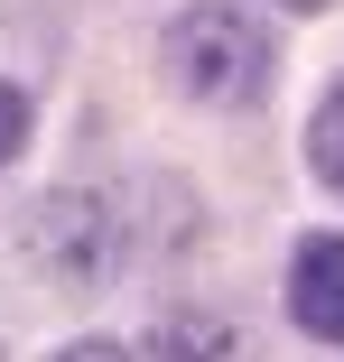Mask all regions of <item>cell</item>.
Masks as SVG:
<instances>
[{"mask_svg":"<svg viewBox=\"0 0 344 362\" xmlns=\"http://www.w3.org/2000/svg\"><path fill=\"white\" fill-rule=\"evenodd\" d=\"M159 56H168V84L186 103H205V112H242L280 75V47H270V28L242 0H195V10H177Z\"/></svg>","mask_w":344,"mask_h":362,"instance_id":"6da1fadb","label":"cell"},{"mask_svg":"<svg viewBox=\"0 0 344 362\" xmlns=\"http://www.w3.org/2000/svg\"><path fill=\"white\" fill-rule=\"evenodd\" d=\"M149 362H260V353H251V334H242L233 316H214V307H168V316L149 325Z\"/></svg>","mask_w":344,"mask_h":362,"instance_id":"277c9868","label":"cell"},{"mask_svg":"<svg viewBox=\"0 0 344 362\" xmlns=\"http://www.w3.org/2000/svg\"><path fill=\"white\" fill-rule=\"evenodd\" d=\"M47 362H130V353H121L112 334H75V344H56Z\"/></svg>","mask_w":344,"mask_h":362,"instance_id":"52a82bcc","label":"cell"},{"mask_svg":"<svg viewBox=\"0 0 344 362\" xmlns=\"http://www.w3.org/2000/svg\"><path fill=\"white\" fill-rule=\"evenodd\" d=\"M28 260L56 279V288H103L121 269V223H112V204L103 195H47L28 214Z\"/></svg>","mask_w":344,"mask_h":362,"instance_id":"7a4b0ae2","label":"cell"},{"mask_svg":"<svg viewBox=\"0 0 344 362\" xmlns=\"http://www.w3.org/2000/svg\"><path fill=\"white\" fill-rule=\"evenodd\" d=\"M19 149H28V93H19L10 75H0V168H10Z\"/></svg>","mask_w":344,"mask_h":362,"instance_id":"8992f818","label":"cell"},{"mask_svg":"<svg viewBox=\"0 0 344 362\" xmlns=\"http://www.w3.org/2000/svg\"><path fill=\"white\" fill-rule=\"evenodd\" d=\"M280 10H298V19H316V10H335V0H280Z\"/></svg>","mask_w":344,"mask_h":362,"instance_id":"ba28073f","label":"cell"},{"mask_svg":"<svg viewBox=\"0 0 344 362\" xmlns=\"http://www.w3.org/2000/svg\"><path fill=\"white\" fill-rule=\"evenodd\" d=\"M307 168H316V186L326 195H344V75L316 93V112H307Z\"/></svg>","mask_w":344,"mask_h":362,"instance_id":"5b68a950","label":"cell"},{"mask_svg":"<svg viewBox=\"0 0 344 362\" xmlns=\"http://www.w3.org/2000/svg\"><path fill=\"white\" fill-rule=\"evenodd\" d=\"M289 316L307 344H344V233H307L289 251Z\"/></svg>","mask_w":344,"mask_h":362,"instance_id":"3957f363","label":"cell"}]
</instances>
